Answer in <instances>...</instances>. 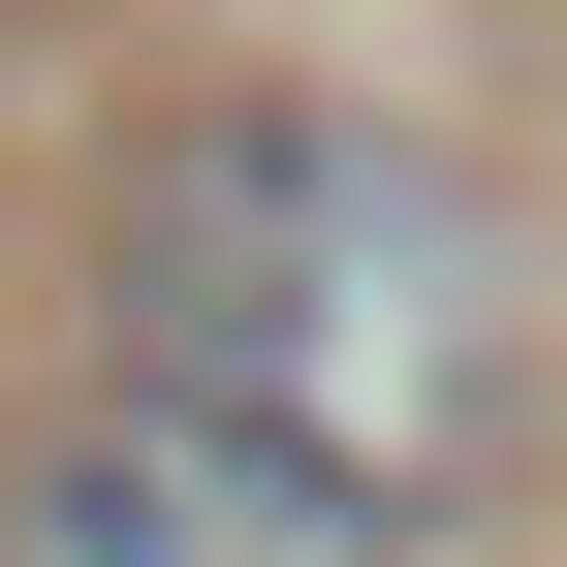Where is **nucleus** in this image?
Instances as JSON below:
<instances>
[{"instance_id": "1", "label": "nucleus", "mask_w": 567, "mask_h": 567, "mask_svg": "<svg viewBox=\"0 0 567 567\" xmlns=\"http://www.w3.org/2000/svg\"><path fill=\"white\" fill-rule=\"evenodd\" d=\"M95 410L316 473V505L442 536L505 473V221L410 158L379 95H158L95 158Z\"/></svg>"}, {"instance_id": "2", "label": "nucleus", "mask_w": 567, "mask_h": 567, "mask_svg": "<svg viewBox=\"0 0 567 567\" xmlns=\"http://www.w3.org/2000/svg\"><path fill=\"white\" fill-rule=\"evenodd\" d=\"M0 567H410V536L316 505V473H252V442H189V410H63L0 473Z\"/></svg>"}]
</instances>
